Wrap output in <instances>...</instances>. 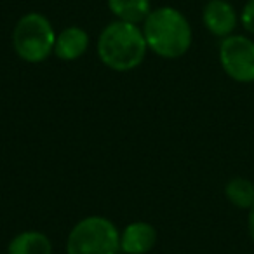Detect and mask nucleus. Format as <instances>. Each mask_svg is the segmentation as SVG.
Wrapping results in <instances>:
<instances>
[{
	"label": "nucleus",
	"instance_id": "nucleus-10",
	"mask_svg": "<svg viewBox=\"0 0 254 254\" xmlns=\"http://www.w3.org/2000/svg\"><path fill=\"white\" fill-rule=\"evenodd\" d=\"M108 9L119 21L139 25L152 12L150 0H106Z\"/></svg>",
	"mask_w": 254,
	"mask_h": 254
},
{
	"label": "nucleus",
	"instance_id": "nucleus-3",
	"mask_svg": "<svg viewBox=\"0 0 254 254\" xmlns=\"http://www.w3.org/2000/svg\"><path fill=\"white\" fill-rule=\"evenodd\" d=\"M56 35L53 23L40 12H26L12 30V47L26 63H42L54 53Z\"/></svg>",
	"mask_w": 254,
	"mask_h": 254
},
{
	"label": "nucleus",
	"instance_id": "nucleus-7",
	"mask_svg": "<svg viewBox=\"0 0 254 254\" xmlns=\"http://www.w3.org/2000/svg\"><path fill=\"white\" fill-rule=\"evenodd\" d=\"M157 244V230L146 221L129 223L120 232V251L124 254H148Z\"/></svg>",
	"mask_w": 254,
	"mask_h": 254
},
{
	"label": "nucleus",
	"instance_id": "nucleus-8",
	"mask_svg": "<svg viewBox=\"0 0 254 254\" xmlns=\"http://www.w3.org/2000/svg\"><path fill=\"white\" fill-rule=\"evenodd\" d=\"M89 44H91V39L84 28L68 26L56 35L54 54L61 61H77L87 53Z\"/></svg>",
	"mask_w": 254,
	"mask_h": 254
},
{
	"label": "nucleus",
	"instance_id": "nucleus-9",
	"mask_svg": "<svg viewBox=\"0 0 254 254\" xmlns=\"http://www.w3.org/2000/svg\"><path fill=\"white\" fill-rule=\"evenodd\" d=\"M7 254H53V242L42 232H21L9 242Z\"/></svg>",
	"mask_w": 254,
	"mask_h": 254
},
{
	"label": "nucleus",
	"instance_id": "nucleus-13",
	"mask_svg": "<svg viewBox=\"0 0 254 254\" xmlns=\"http://www.w3.org/2000/svg\"><path fill=\"white\" fill-rule=\"evenodd\" d=\"M247 232H249L251 240L254 242V205L247 211Z\"/></svg>",
	"mask_w": 254,
	"mask_h": 254
},
{
	"label": "nucleus",
	"instance_id": "nucleus-6",
	"mask_svg": "<svg viewBox=\"0 0 254 254\" xmlns=\"http://www.w3.org/2000/svg\"><path fill=\"white\" fill-rule=\"evenodd\" d=\"M202 23L211 35L226 39L233 35L239 26V12L228 0H209L202 9Z\"/></svg>",
	"mask_w": 254,
	"mask_h": 254
},
{
	"label": "nucleus",
	"instance_id": "nucleus-1",
	"mask_svg": "<svg viewBox=\"0 0 254 254\" xmlns=\"http://www.w3.org/2000/svg\"><path fill=\"white\" fill-rule=\"evenodd\" d=\"M141 30L148 49L164 60L185 56L193 42V32L187 16L169 5L152 9Z\"/></svg>",
	"mask_w": 254,
	"mask_h": 254
},
{
	"label": "nucleus",
	"instance_id": "nucleus-5",
	"mask_svg": "<svg viewBox=\"0 0 254 254\" xmlns=\"http://www.w3.org/2000/svg\"><path fill=\"white\" fill-rule=\"evenodd\" d=\"M219 64L223 71L239 84L254 82V40L247 35L233 33L219 44Z\"/></svg>",
	"mask_w": 254,
	"mask_h": 254
},
{
	"label": "nucleus",
	"instance_id": "nucleus-11",
	"mask_svg": "<svg viewBox=\"0 0 254 254\" xmlns=\"http://www.w3.org/2000/svg\"><path fill=\"white\" fill-rule=\"evenodd\" d=\"M225 197L233 207L249 211L254 205V181L242 176H235L226 181Z\"/></svg>",
	"mask_w": 254,
	"mask_h": 254
},
{
	"label": "nucleus",
	"instance_id": "nucleus-4",
	"mask_svg": "<svg viewBox=\"0 0 254 254\" xmlns=\"http://www.w3.org/2000/svg\"><path fill=\"white\" fill-rule=\"evenodd\" d=\"M120 232L105 216H87L75 223L66 239V254H119Z\"/></svg>",
	"mask_w": 254,
	"mask_h": 254
},
{
	"label": "nucleus",
	"instance_id": "nucleus-2",
	"mask_svg": "<svg viewBox=\"0 0 254 254\" xmlns=\"http://www.w3.org/2000/svg\"><path fill=\"white\" fill-rule=\"evenodd\" d=\"M143 30L138 25L115 21L108 23L98 37V58L113 71H131L143 63L146 56Z\"/></svg>",
	"mask_w": 254,
	"mask_h": 254
},
{
	"label": "nucleus",
	"instance_id": "nucleus-12",
	"mask_svg": "<svg viewBox=\"0 0 254 254\" xmlns=\"http://www.w3.org/2000/svg\"><path fill=\"white\" fill-rule=\"evenodd\" d=\"M240 25L249 35H254V0H247L239 14Z\"/></svg>",
	"mask_w": 254,
	"mask_h": 254
}]
</instances>
